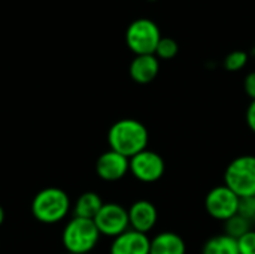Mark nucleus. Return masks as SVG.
Wrapping results in <instances>:
<instances>
[{
	"instance_id": "1",
	"label": "nucleus",
	"mask_w": 255,
	"mask_h": 254,
	"mask_svg": "<svg viewBox=\"0 0 255 254\" xmlns=\"http://www.w3.org/2000/svg\"><path fill=\"white\" fill-rule=\"evenodd\" d=\"M149 133L146 126L134 118H123L115 121L108 132L109 150H114L127 159L146 150Z\"/></svg>"
},
{
	"instance_id": "2",
	"label": "nucleus",
	"mask_w": 255,
	"mask_h": 254,
	"mask_svg": "<svg viewBox=\"0 0 255 254\" xmlns=\"http://www.w3.org/2000/svg\"><path fill=\"white\" fill-rule=\"evenodd\" d=\"M70 211L69 195L58 187H46L36 193L31 201L33 217L45 225H55L66 219Z\"/></svg>"
},
{
	"instance_id": "3",
	"label": "nucleus",
	"mask_w": 255,
	"mask_h": 254,
	"mask_svg": "<svg viewBox=\"0 0 255 254\" xmlns=\"http://www.w3.org/2000/svg\"><path fill=\"white\" fill-rule=\"evenodd\" d=\"M63 246L70 254H88L99 243L100 232L94 220L73 217L64 228Z\"/></svg>"
},
{
	"instance_id": "4",
	"label": "nucleus",
	"mask_w": 255,
	"mask_h": 254,
	"mask_svg": "<svg viewBox=\"0 0 255 254\" xmlns=\"http://www.w3.org/2000/svg\"><path fill=\"white\" fill-rule=\"evenodd\" d=\"M224 184L241 199L255 196V156H239L229 163L224 172Z\"/></svg>"
},
{
	"instance_id": "5",
	"label": "nucleus",
	"mask_w": 255,
	"mask_h": 254,
	"mask_svg": "<svg viewBox=\"0 0 255 254\" xmlns=\"http://www.w3.org/2000/svg\"><path fill=\"white\" fill-rule=\"evenodd\" d=\"M161 37L160 27L149 18H137L126 30V43L134 55L155 54Z\"/></svg>"
},
{
	"instance_id": "6",
	"label": "nucleus",
	"mask_w": 255,
	"mask_h": 254,
	"mask_svg": "<svg viewBox=\"0 0 255 254\" xmlns=\"http://www.w3.org/2000/svg\"><path fill=\"white\" fill-rule=\"evenodd\" d=\"M239 205L241 198L226 184L209 190L205 199V208L208 214L218 222H227L229 219L235 217L239 213Z\"/></svg>"
},
{
	"instance_id": "7",
	"label": "nucleus",
	"mask_w": 255,
	"mask_h": 254,
	"mask_svg": "<svg viewBox=\"0 0 255 254\" xmlns=\"http://www.w3.org/2000/svg\"><path fill=\"white\" fill-rule=\"evenodd\" d=\"M94 223L100 235L117 238L118 235L130 229L128 210H126L123 205L115 204V202L103 204L102 210L94 219Z\"/></svg>"
},
{
	"instance_id": "8",
	"label": "nucleus",
	"mask_w": 255,
	"mask_h": 254,
	"mask_svg": "<svg viewBox=\"0 0 255 254\" xmlns=\"http://www.w3.org/2000/svg\"><path fill=\"white\" fill-rule=\"evenodd\" d=\"M166 171L163 157L151 150H143L130 159V174L140 183H155Z\"/></svg>"
},
{
	"instance_id": "9",
	"label": "nucleus",
	"mask_w": 255,
	"mask_h": 254,
	"mask_svg": "<svg viewBox=\"0 0 255 254\" xmlns=\"http://www.w3.org/2000/svg\"><path fill=\"white\" fill-rule=\"evenodd\" d=\"M130 172V159L126 156L108 150L96 162V174L103 181H118Z\"/></svg>"
},
{
	"instance_id": "10",
	"label": "nucleus",
	"mask_w": 255,
	"mask_h": 254,
	"mask_svg": "<svg viewBox=\"0 0 255 254\" xmlns=\"http://www.w3.org/2000/svg\"><path fill=\"white\" fill-rule=\"evenodd\" d=\"M157 220H158L157 208L149 201L145 199L136 201L128 208V222H130V229L133 231L148 235V232H151L157 225Z\"/></svg>"
},
{
	"instance_id": "11",
	"label": "nucleus",
	"mask_w": 255,
	"mask_h": 254,
	"mask_svg": "<svg viewBox=\"0 0 255 254\" xmlns=\"http://www.w3.org/2000/svg\"><path fill=\"white\" fill-rule=\"evenodd\" d=\"M151 240L146 234L128 229L114 238L111 244V254H149Z\"/></svg>"
},
{
	"instance_id": "12",
	"label": "nucleus",
	"mask_w": 255,
	"mask_h": 254,
	"mask_svg": "<svg viewBox=\"0 0 255 254\" xmlns=\"http://www.w3.org/2000/svg\"><path fill=\"white\" fill-rule=\"evenodd\" d=\"M158 72H160V60L154 54L134 55L128 67L130 78L137 84L152 82L157 78Z\"/></svg>"
},
{
	"instance_id": "13",
	"label": "nucleus",
	"mask_w": 255,
	"mask_h": 254,
	"mask_svg": "<svg viewBox=\"0 0 255 254\" xmlns=\"http://www.w3.org/2000/svg\"><path fill=\"white\" fill-rule=\"evenodd\" d=\"M149 254H187V246L178 234L161 232L151 240Z\"/></svg>"
},
{
	"instance_id": "14",
	"label": "nucleus",
	"mask_w": 255,
	"mask_h": 254,
	"mask_svg": "<svg viewBox=\"0 0 255 254\" xmlns=\"http://www.w3.org/2000/svg\"><path fill=\"white\" fill-rule=\"evenodd\" d=\"M103 201L102 198L96 193V192H85L82 193L73 207V217H79V219H87V220H94L96 216L99 214V211L103 207Z\"/></svg>"
},
{
	"instance_id": "15",
	"label": "nucleus",
	"mask_w": 255,
	"mask_h": 254,
	"mask_svg": "<svg viewBox=\"0 0 255 254\" xmlns=\"http://www.w3.org/2000/svg\"><path fill=\"white\" fill-rule=\"evenodd\" d=\"M202 254H241L238 247V240L223 234L209 238L205 246Z\"/></svg>"
},
{
	"instance_id": "16",
	"label": "nucleus",
	"mask_w": 255,
	"mask_h": 254,
	"mask_svg": "<svg viewBox=\"0 0 255 254\" xmlns=\"http://www.w3.org/2000/svg\"><path fill=\"white\" fill-rule=\"evenodd\" d=\"M224 225H226V235H229L235 240H239L242 235H245L247 232H250L253 229V225L247 219H244L239 213L235 217L224 222Z\"/></svg>"
},
{
	"instance_id": "17",
	"label": "nucleus",
	"mask_w": 255,
	"mask_h": 254,
	"mask_svg": "<svg viewBox=\"0 0 255 254\" xmlns=\"http://www.w3.org/2000/svg\"><path fill=\"white\" fill-rule=\"evenodd\" d=\"M179 52V45L175 39L172 37H161V40L157 45L155 49V57L158 60H172L178 55Z\"/></svg>"
},
{
	"instance_id": "18",
	"label": "nucleus",
	"mask_w": 255,
	"mask_h": 254,
	"mask_svg": "<svg viewBox=\"0 0 255 254\" xmlns=\"http://www.w3.org/2000/svg\"><path fill=\"white\" fill-rule=\"evenodd\" d=\"M248 58H250V55L247 51H242V49L232 51L224 58V67L229 72H239L241 69H244L247 66Z\"/></svg>"
},
{
	"instance_id": "19",
	"label": "nucleus",
	"mask_w": 255,
	"mask_h": 254,
	"mask_svg": "<svg viewBox=\"0 0 255 254\" xmlns=\"http://www.w3.org/2000/svg\"><path fill=\"white\" fill-rule=\"evenodd\" d=\"M239 214H241L244 219H247V220L254 226L255 225V196L241 199Z\"/></svg>"
},
{
	"instance_id": "20",
	"label": "nucleus",
	"mask_w": 255,
	"mask_h": 254,
	"mask_svg": "<svg viewBox=\"0 0 255 254\" xmlns=\"http://www.w3.org/2000/svg\"><path fill=\"white\" fill-rule=\"evenodd\" d=\"M238 247L241 254H255V231L251 229L238 240Z\"/></svg>"
},
{
	"instance_id": "21",
	"label": "nucleus",
	"mask_w": 255,
	"mask_h": 254,
	"mask_svg": "<svg viewBox=\"0 0 255 254\" xmlns=\"http://www.w3.org/2000/svg\"><path fill=\"white\" fill-rule=\"evenodd\" d=\"M244 90L251 100H255V72H250L244 79Z\"/></svg>"
},
{
	"instance_id": "22",
	"label": "nucleus",
	"mask_w": 255,
	"mask_h": 254,
	"mask_svg": "<svg viewBox=\"0 0 255 254\" xmlns=\"http://www.w3.org/2000/svg\"><path fill=\"white\" fill-rule=\"evenodd\" d=\"M247 123H248V127L255 133V100H251L247 109Z\"/></svg>"
},
{
	"instance_id": "23",
	"label": "nucleus",
	"mask_w": 255,
	"mask_h": 254,
	"mask_svg": "<svg viewBox=\"0 0 255 254\" xmlns=\"http://www.w3.org/2000/svg\"><path fill=\"white\" fill-rule=\"evenodd\" d=\"M3 222H4V210H3V207L0 205V226L3 225Z\"/></svg>"
},
{
	"instance_id": "24",
	"label": "nucleus",
	"mask_w": 255,
	"mask_h": 254,
	"mask_svg": "<svg viewBox=\"0 0 255 254\" xmlns=\"http://www.w3.org/2000/svg\"><path fill=\"white\" fill-rule=\"evenodd\" d=\"M148 1H157V0H148Z\"/></svg>"
},
{
	"instance_id": "25",
	"label": "nucleus",
	"mask_w": 255,
	"mask_h": 254,
	"mask_svg": "<svg viewBox=\"0 0 255 254\" xmlns=\"http://www.w3.org/2000/svg\"><path fill=\"white\" fill-rule=\"evenodd\" d=\"M253 52H254V54H255V48H254V51H253Z\"/></svg>"
},
{
	"instance_id": "26",
	"label": "nucleus",
	"mask_w": 255,
	"mask_h": 254,
	"mask_svg": "<svg viewBox=\"0 0 255 254\" xmlns=\"http://www.w3.org/2000/svg\"><path fill=\"white\" fill-rule=\"evenodd\" d=\"M69 254H70V253H69Z\"/></svg>"
}]
</instances>
